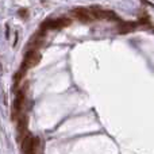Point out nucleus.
<instances>
[{
  "instance_id": "4",
  "label": "nucleus",
  "mask_w": 154,
  "mask_h": 154,
  "mask_svg": "<svg viewBox=\"0 0 154 154\" xmlns=\"http://www.w3.org/2000/svg\"><path fill=\"white\" fill-rule=\"evenodd\" d=\"M72 23V20L68 18H60V19H54V20H46L42 23L41 26V32H45V30H58V29H64V27L69 26Z\"/></svg>"
},
{
  "instance_id": "9",
  "label": "nucleus",
  "mask_w": 154,
  "mask_h": 154,
  "mask_svg": "<svg viewBox=\"0 0 154 154\" xmlns=\"http://www.w3.org/2000/svg\"><path fill=\"white\" fill-rule=\"evenodd\" d=\"M143 4H146V5H150V7H154V4L153 3H150V2H147V0H141Z\"/></svg>"
},
{
  "instance_id": "2",
  "label": "nucleus",
  "mask_w": 154,
  "mask_h": 154,
  "mask_svg": "<svg viewBox=\"0 0 154 154\" xmlns=\"http://www.w3.org/2000/svg\"><path fill=\"white\" fill-rule=\"evenodd\" d=\"M41 141L38 137H31L29 135L22 141V153L23 154H38Z\"/></svg>"
},
{
  "instance_id": "10",
  "label": "nucleus",
  "mask_w": 154,
  "mask_h": 154,
  "mask_svg": "<svg viewBox=\"0 0 154 154\" xmlns=\"http://www.w3.org/2000/svg\"><path fill=\"white\" fill-rule=\"evenodd\" d=\"M5 37H7V39H8V37H10V27L8 26H5Z\"/></svg>"
},
{
  "instance_id": "6",
  "label": "nucleus",
  "mask_w": 154,
  "mask_h": 154,
  "mask_svg": "<svg viewBox=\"0 0 154 154\" xmlns=\"http://www.w3.org/2000/svg\"><path fill=\"white\" fill-rule=\"evenodd\" d=\"M27 125H29V118L27 115H22L18 119V125H16V131H18V137L16 139L18 141H23L29 134H27Z\"/></svg>"
},
{
  "instance_id": "3",
  "label": "nucleus",
  "mask_w": 154,
  "mask_h": 154,
  "mask_svg": "<svg viewBox=\"0 0 154 154\" xmlns=\"http://www.w3.org/2000/svg\"><path fill=\"white\" fill-rule=\"evenodd\" d=\"M26 89H27V85L19 91L15 100H14V104H12V119L14 120H15L16 118L19 119V118L22 116L20 112L24 107V103H26Z\"/></svg>"
},
{
  "instance_id": "8",
  "label": "nucleus",
  "mask_w": 154,
  "mask_h": 154,
  "mask_svg": "<svg viewBox=\"0 0 154 154\" xmlns=\"http://www.w3.org/2000/svg\"><path fill=\"white\" fill-rule=\"evenodd\" d=\"M18 39H19V32L16 31V34H15V41H14V48H15L16 43H18Z\"/></svg>"
},
{
  "instance_id": "7",
  "label": "nucleus",
  "mask_w": 154,
  "mask_h": 154,
  "mask_svg": "<svg viewBox=\"0 0 154 154\" xmlns=\"http://www.w3.org/2000/svg\"><path fill=\"white\" fill-rule=\"evenodd\" d=\"M27 14H29V10H27V8H20V10L18 11V15H19V16H22L23 19H26Z\"/></svg>"
},
{
  "instance_id": "5",
  "label": "nucleus",
  "mask_w": 154,
  "mask_h": 154,
  "mask_svg": "<svg viewBox=\"0 0 154 154\" xmlns=\"http://www.w3.org/2000/svg\"><path fill=\"white\" fill-rule=\"evenodd\" d=\"M72 14L76 16L77 19H79L80 22H84V23H88V22H91V20H93V19H96L95 16H93L92 11H91L89 8H82V7L75 8V10L72 11Z\"/></svg>"
},
{
  "instance_id": "1",
  "label": "nucleus",
  "mask_w": 154,
  "mask_h": 154,
  "mask_svg": "<svg viewBox=\"0 0 154 154\" xmlns=\"http://www.w3.org/2000/svg\"><path fill=\"white\" fill-rule=\"evenodd\" d=\"M41 58H42V56H41V53L38 50H29L26 53V56H24L23 62H22L20 70H23V72L26 73V70L37 66V65L39 64Z\"/></svg>"
}]
</instances>
